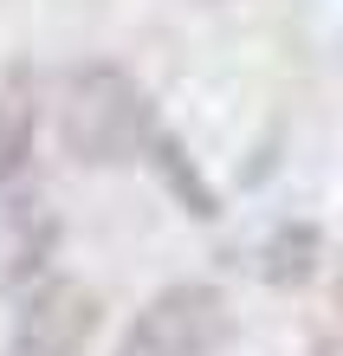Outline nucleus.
Masks as SVG:
<instances>
[{"mask_svg": "<svg viewBox=\"0 0 343 356\" xmlns=\"http://www.w3.org/2000/svg\"><path fill=\"white\" fill-rule=\"evenodd\" d=\"M58 130L78 162H130L149 149L156 111L117 65H84L58 91Z\"/></svg>", "mask_w": 343, "mask_h": 356, "instance_id": "f257e3e1", "label": "nucleus"}, {"mask_svg": "<svg viewBox=\"0 0 343 356\" xmlns=\"http://www.w3.org/2000/svg\"><path fill=\"white\" fill-rule=\"evenodd\" d=\"M227 343H233L227 291L201 285V279H182V285H162L130 318L117 356H227Z\"/></svg>", "mask_w": 343, "mask_h": 356, "instance_id": "f03ea898", "label": "nucleus"}, {"mask_svg": "<svg viewBox=\"0 0 343 356\" xmlns=\"http://www.w3.org/2000/svg\"><path fill=\"white\" fill-rule=\"evenodd\" d=\"M97 330V291L78 279H46L13 324L7 356H78Z\"/></svg>", "mask_w": 343, "mask_h": 356, "instance_id": "7ed1b4c3", "label": "nucleus"}, {"mask_svg": "<svg viewBox=\"0 0 343 356\" xmlns=\"http://www.w3.org/2000/svg\"><path fill=\"white\" fill-rule=\"evenodd\" d=\"M143 156L156 162V169L168 175V188H175V195H182V214H195V220H214V214H221V201H214V188H207V181L195 175V162L182 156V143L168 136L162 123H156V130H149V149H143Z\"/></svg>", "mask_w": 343, "mask_h": 356, "instance_id": "20e7f679", "label": "nucleus"}, {"mask_svg": "<svg viewBox=\"0 0 343 356\" xmlns=\"http://www.w3.org/2000/svg\"><path fill=\"white\" fill-rule=\"evenodd\" d=\"M311 266H317V234H311V227H298V220H285V227L260 246V279H272V285L311 279Z\"/></svg>", "mask_w": 343, "mask_h": 356, "instance_id": "39448f33", "label": "nucleus"}, {"mask_svg": "<svg viewBox=\"0 0 343 356\" xmlns=\"http://www.w3.org/2000/svg\"><path fill=\"white\" fill-rule=\"evenodd\" d=\"M26 156H33V104L0 91V188L26 169Z\"/></svg>", "mask_w": 343, "mask_h": 356, "instance_id": "423d86ee", "label": "nucleus"}]
</instances>
